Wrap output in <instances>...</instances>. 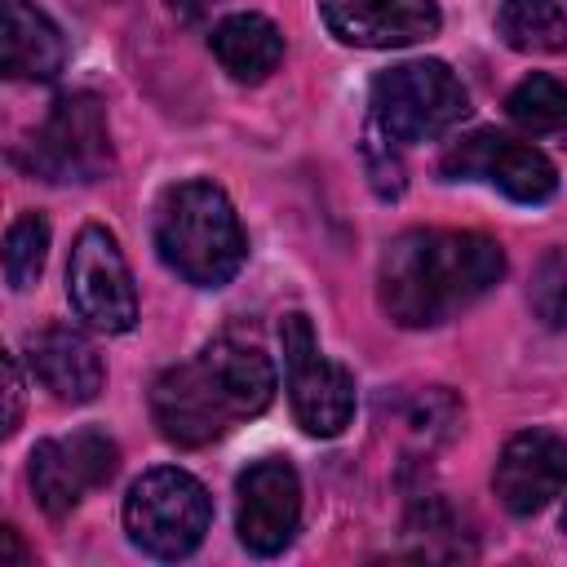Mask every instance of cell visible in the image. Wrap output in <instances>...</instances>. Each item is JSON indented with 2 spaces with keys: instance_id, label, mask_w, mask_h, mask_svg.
<instances>
[{
  "instance_id": "1",
  "label": "cell",
  "mask_w": 567,
  "mask_h": 567,
  "mask_svg": "<svg viewBox=\"0 0 567 567\" xmlns=\"http://www.w3.org/2000/svg\"><path fill=\"white\" fill-rule=\"evenodd\" d=\"M275 363L261 346L230 332L213 337L195 359L173 363L151 385V416L177 447H204L230 425L257 416L275 399Z\"/></svg>"
},
{
  "instance_id": "2",
  "label": "cell",
  "mask_w": 567,
  "mask_h": 567,
  "mask_svg": "<svg viewBox=\"0 0 567 567\" xmlns=\"http://www.w3.org/2000/svg\"><path fill=\"white\" fill-rule=\"evenodd\" d=\"M505 275V252L478 230L416 226L381 252V306L399 328H434L474 306Z\"/></svg>"
},
{
  "instance_id": "3",
  "label": "cell",
  "mask_w": 567,
  "mask_h": 567,
  "mask_svg": "<svg viewBox=\"0 0 567 567\" xmlns=\"http://www.w3.org/2000/svg\"><path fill=\"white\" fill-rule=\"evenodd\" d=\"M155 248L173 275L195 288H221L239 275L248 239L221 186L195 177L177 182L155 204Z\"/></svg>"
},
{
  "instance_id": "4",
  "label": "cell",
  "mask_w": 567,
  "mask_h": 567,
  "mask_svg": "<svg viewBox=\"0 0 567 567\" xmlns=\"http://www.w3.org/2000/svg\"><path fill=\"white\" fill-rule=\"evenodd\" d=\"M213 523V501L204 483L177 465L146 470L124 496L128 540L151 558H186L199 549Z\"/></svg>"
},
{
  "instance_id": "5",
  "label": "cell",
  "mask_w": 567,
  "mask_h": 567,
  "mask_svg": "<svg viewBox=\"0 0 567 567\" xmlns=\"http://www.w3.org/2000/svg\"><path fill=\"white\" fill-rule=\"evenodd\" d=\"M470 115V93L447 62H399L372 80V124L390 142H434Z\"/></svg>"
},
{
  "instance_id": "6",
  "label": "cell",
  "mask_w": 567,
  "mask_h": 567,
  "mask_svg": "<svg viewBox=\"0 0 567 567\" xmlns=\"http://www.w3.org/2000/svg\"><path fill=\"white\" fill-rule=\"evenodd\" d=\"M279 341H284V372H288V399L297 425L315 439L341 434L354 416V377L319 350L315 328L301 310L284 315Z\"/></svg>"
},
{
  "instance_id": "7",
  "label": "cell",
  "mask_w": 567,
  "mask_h": 567,
  "mask_svg": "<svg viewBox=\"0 0 567 567\" xmlns=\"http://www.w3.org/2000/svg\"><path fill=\"white\" fill-rule=\"evenodd\" d=\"M115 168L106 106L93 93H62L31 133V173L44 182H97Z\"/></svg>"
},
{
  "instance_id": "8",
  "label": "cell",
  "mask_w": 567,
  "mask_h": 567,
  "mask_svg": "<svg viewBox=\"0 0 567 567\" xmlns=\"http://www.w3.org/2000/svg\"><path fill=\"white\" fill-rule=\"evenodd\" d=\"M439 168L447 182H492L518 204H545L558 190V168L549 164V155L496 128H474L456 137L443 151Z\"/></svg>"
},
{
  "instance_id": "9",
  "label": "cell",
  "mask_w": 567,
  "mask_h": 567,
  "mask_svg": "<svg viewBox=\"0 0 567 567\" xmlns=\"http://www.w3.org/2000/svg\"><path fill=\"white\" fill-rule=\"evenodd\" d=\"M66 292L75 315L97 332H128L137 323V288L120 239L106 226H84L71 244Z\"/></svg>"
},
{
  "instance_id": "10",
  "label": "cell",
  "mask_w": 567,
  "mask_h": 567,
  "mask_svg": "<svg viewBox=\"0 0 567 567\" xmlns=\"http://www.w3.org/2000/svg\"><path fill=\"white\" fill-rule=\"evenodd\" d=\"M120 470V447L102 430H75L71 439H44L31 452V487L49 518L80 505L89 487L111 483Z\"/></svg>"
},
{
  "instance_id": "11",
  "label": "cell",
  "mask_w": 567,
  "mask_h": 567,
  "mask_svg": "<svg viewBox=\"0 0 567 567\" xmlns=\"http://www.w3.org/2000/svg\"><path fill=\"white\" fill-rule=\"evenodd\" d=\"M235 496H239L235 527H239L244 549L257 554V558L284 554L297 536V523H301V478H297V470L284 456L252 461L239 474Z\"/></svg>"
},
{
  "instance_id": "12",
  "label": "cell",
  "mask_w": 567,
  "mask_h": 567,
  "mask_svg": "<svg viewBox=\"0 0 567 567\" xmlns=\"http://www.w3.org/2000/svg\"><path fill=\"white\" fill-rule=\"evenodd\" d=\"M563 487H567V439L563 434L523 430L501 447L496 470H492V492L509 514L527 518L545 509Z\"/></svg>"
},
{
  "instance_id": "13",
  "label": "cell",
  "mask_w": 567,
  "mask_h": 567,
  "mask_svg": "<svg viewBox=\"0 0 567 567\" xmlns=\"http://www.w3.org/2000/svg\"><path fill=\"white\" fill-rule=\"evenodd\" d=\"M319 18L354 49H403L439 35L443 27L434 0H319Z\"/></svg>"
},
{
  "instance_id": "14",
  "label": "cell",
  "mask_w": 567,
  "mask_h": 567,
  "mask_svg": "<svg viewBox=\"0 0 567 567\" xmlns=\"http://www.w3.org/2000/svg\"><path fill=\"white\" fill-rule=\"evenodd\" d=\"M27 363L31 377L58 399V403H89L97 399L106 372L97 359V346L75 332L71 323H49L27 332Z\"/></svg>"
},
{
  "instance_id": "15",
  "label": "cell",
  "mask_w": 567,
  "mask_h": 567,
  "mask_svg": "<svg viewBox=\"0 0 567 567\" xmlns=\"http://www.w3.org/2000/svg\"><path fill=\"white\" fill-rule=\"evenodd\" d=\"M0 66L9 80H53L66 66V40L58 22L31 0L0 4Z\"/></svg>"
},
{
  "instance_id": "16",
  "label": "cell",
  "mask_w": 567,
  "mask_h": 567,
  "mask_svg": "<svg viewBox=\"0 0 567 567\" xmlns=\"http://www.w3.org/2000/svg\"><path fill=\"white\" fill-rule=\"evenodd\" d=\"M213 58L221 62V71L239 84H261L279 62H284V35L270 18L261 13H230L213 27L208 35Z\"/></svg>"
},
{
  "instance_id": "17",
  "label": "cell",
  "mask_w": 567,
  "mask_h": 567,
  "mask_svg": "<svg viewBox=\"0 0 567 567\" xmlns=\"http://www.w3.org/2000/svg\"><path fill=\"white\" fill-rule=\"evenodd\" d=\"M496 35L518 53H563L567 9L558 0H505L496 9Z\"/></svg>"
},
{
  "instance_id": "18",
  "label": "cell",
  "mask_w": 567,
  "mask_h": 567,
  "mask_svg": "<svg viewBox=\"0 0 567 567\" xmlns=\"http://www.w3.org/2000/svg\"><path fill=\"white\" fill-rule=\"evenodd\" d=\"M505 111L532 137L558 133V128H567V84L554 80V75H545V71H536V75H527V80H518L509 89Z\"/></svg>"
},
{
  "instance_id": "19",
  "label": "cell",
  "mask_w": 567,
  "mask_h": 567,
  "mask_svg": "<svg viewBox=\"0 0 567 567\" xmlns=\"http://www.w3.org/2000/svg\"><path fill=\"white\" fill-rule=\"evenodd\" d=\"M49 257V221L40 213H22L4 230V284L13 292L31 288Z\"/></svg>"
},
{
  "instance_id": "20",
  "label": "cell",
  "mask_w": 567,
  "mask_h": 567,
  "mask_svg": "<svg viewBox=\"0 0 567 567\" xmlns=\"http://www.w3.org/2000/svg\"><path fill=\"white\" fill-rule=\"evenodd\" d=\"M527 301H532V310H536V319L545 328H567V252L549 248L536 261Z\"/></svg>"
},
{
  "instance_id": "21",
  "label": "cell",
  "mask_w": 567,
  "mask_h": 567,
  "mask_svg": "<svg viewBox=\"0 0 567 567\" xmlns=\"http://www.w3.org/2000/svg\"><path fill=\"white\" fill-rule=\"evenodd\" d=\"M363 159H368V177H372L377 195L394 199V195L403 190V164H399V155L390 151V137H385L377 124H372L368 137H363Z\"/></svg>"
},
{
  "instance_id": "22",
  "label": "cell",
  "mask_w": 567,
  "mask_h": 567,
  "mask_svg": "<svg viewBox=\"0 0 567 567\" xmlns=\"http://www.w3.org/2000/svg\"><path fill=\"white\" fill-rule=\"evenodd\" d=\"M4 399H9L4 434H13L18 421H22V368H18V354H4Z\"/></svg>"
},
{
  "instance_id": "23",
  "label": "cell",
  "mask_w": 567,
  "mask_h": 567,
  "mask_svg": "<svg viewBox=\"0 0 567 567\" xmlns=\"http://www.w3.org/2000/svg\"><path fill=\"white\" fill-rule=\"evenodd\" d=\"M168 9H173V18L177 22H204L221 0H164Z\"/></svg>"
},
{
  "instance_id": "24",
  "label": "cell",
  "mask_w": 567,
  "mask_h": 567,
  "mask_svg": "<svg viewBox=\"0 0 567 567\" xmlns=\"http://www.w3.org/2000/svg\"><path fill=\"white\" fill-rule=\"evenodd\" d=\"M563 532H567V509H563Z\"/></svg>"
}]
</instances>
